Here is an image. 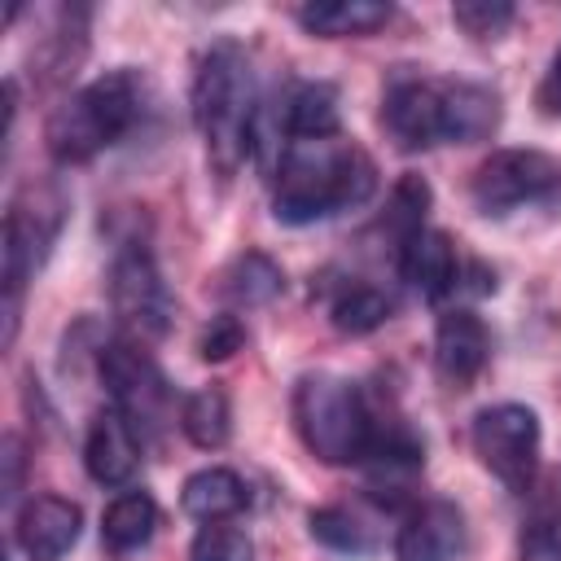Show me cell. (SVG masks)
Instances as JSON below:
<instances>
[{
	"label": "cell",
	"mask_w": 561,
	"mask_h": 561,
	"mask_svg": "<svg viewBox=\"0 0 561 561\" xmlns=\"http://www.w3.org/2000/svg\"><path fill=\"white\" fill-rule=\"evenodd\" d=\"M377 188V167L359 145L346 140H289L280 171H276V193H272V215L280 224H320L333 219L351 206H364Z\"/></svg>",
	"instance_id": "obj_1"
},
{
	"label": "cell",
	"mask_w": 561,
	"mask_h": 561,
	"mask_svg": "<svg viewBox=\"0 0 561 561\" xmlns=\"http://www.w3.org/2000/svg\"><path fill=\"white\" fill-rule=\"evenodd\" d=\"M259 110L263 105L254 92V66H250L245 48L232 39L210 44L193 75V123L206 140L210 167L224 180L254 153Z\"/></svg>",
	"instance_id": "obj_2"
},
{
	"label": "cell",
	"mask_w": 561,
	"mask_h": 561,
	"mask_svg": "<svg viewBox=\"0 0 561 561\" xmlns=\"http://www.w3.org/2000/svg\"><path fill=\"white\" fill-rule=\"evenodd\" d=\"M145 114V79L136 70H110L79 92H70L53 114H48V153L61 167L92 162L101 149L123 140L136 118Z\"/></svg>",
	"instance_id": "obj_3"
},
{
	"label": "cell",
	"mask_w": 561,
	"mask_h": 561,
	"mask_svg": "<svg viewBox=\"0 0 561 561\" xmlns=\"http://www.w3.org/2000/svg\"><path fill=\"white\" fill-rule=\"evenodd\" d=\"M294 425L307 451L324 465H364L377 438V416L364 390L337 373H307L294 386Z\"/></svg>",
	"instance_id": "obj_4"
},
{
	"label": "cell",
	"mask_w": 561,
	"mask_h": 561,
	"mask_svg": "<svg viewBox=\"0 0 561 561\" xmlns=\"http://www.w3.org/2000/svg\"><path fill=\"white\" fill-rule=\"evenodd\" d=\"M66 219V197L57 184H26L4 215V342L18 333L22 285L44 267Z\"/></svg>",
	"instance_id": "obj_5"
},
{
	"label": "cell",
	"mask_w": 561,
	"mask_h": 561,
	"mask_svg": "<svg viewBox=\"0 0 561 561\" xmlns=\"http://www.w3.org/2000/svg\"><path fill=\"white\" fill-rule=\"evenodd\" d=\"M101 381L110 390V403L131 421V430L145 438H158L171 421V381L153 364V355L127 337H110L101 359Z\"/></svg>",
	"instance_id": "obj_6"
},
{
	"label": "cell",
	"mask_w": 561,
	"mask_h": 561,
	"mask_svg": "<svg viewBox=\"0 0 561 561\" xmlns=\"http://www.w3.org/2000/svg\"><path fill=\"white\" fill-rule=\"evenodd\" d=\"M473 206L482 215H513L561 193V162L539 149H495L469 180Z\"/></svg>",
	"instance_id": "obj_7"
},
{
	"label": "cell",
	"mask_w": 561,
	"mask_h": 561,
	"mask_svg": "<svg viewBox=\"0 0 561 561\" xmlns=\"http://www.w3.org/2000/svg\"><path fill=\"white\" fill-rule=\"evenodd\" d=\"M110 302H114V316L140 337H162L171 324V311H175L171 289H167V280H162V272H158V263L140 237H127L114 250Z\"/></svg>",
	"instance_id": "obj_8"
},
{
	"label": "cell",
	"mask_w": 561,
	"mask_h": 561,
	"mask_svg": "<svg viewBox=\"0 0 561 561\" xmlns=\"http://www.w3.org/2000/svg\"><path fill=\"white\" fill-rule=\"evenodd\" d=\"M473 451L478 460L508 486L526 491L539 465V416L526 403H491L473 416Z\"/></svg>",
	"instance_id": "obj_9"
},
{
	"label": "cell",
	"mask_w": 561,
	"mask_h": 561,
	"mask_svg": "<svg viewBox=\"0 0 561 561\" xmlns=\"http://www.w3.org/2000/svg\"><path fill=\"white\" fill-rule=\"evenodd\" d=\"M381 127L408 153L443 145V83L394 79L381 101Z\"/></svg>",
	"instance_id": "obj_10"
},
{
	"label": "cell",
	"mask_w": 561,
	"mask_h": 561,
	"mask_svg": "<svg viewBox=\"0 0 561 561\" xmlns=\"http://www.w3.org/2000/svg\"><path fill=\"white\" fill-rule=\"evenodd\" d=\"M465 552V513L451 500H421L394 535V561H456Z\"/></svg>",
	"instance_id": "obj_11"
},
{
	"label": "cell",
	"mask_w": 561,
	"mask_h": 561,
	"mask_svg": "<svg viewBox=\"0 0 561 561\" xmlns=\"http://www.w3.org/2000/svg\"><path fill=\"white\" fill-rule=\"evenodd\" d=\"M83 469L101 486H127L140 473V434L131 421L110 403L88 421L83 434Z\"/></svg>",
	"instance_id": "obj_12"
},
{
	"label": "cell",
	"mask_w": 561,
	"mask_h": 561,
	"mask_svg": "<svg viewBox=\"0 0 561 561\" xmlns=\"http://www.w3.org/2000/svg\"><path fill=\"white\" fill-rule=\"evenodd\" d=\"M491 359V333L469 307H451L434 324V368L451 390H469V381Z\"/></svg>",
	"instance_id": "obj_13"
},
{
	"label": "cell",
	"mask_w": 561,
	"mask_h": 561,
	"mask_svg": "<svg viewBox=\"0 0 561 561\" xmlns=\"http://www.w3.org/2000/svg\"><path fill=\"white\" fill-rule=\"evenodd\" d=\"M79 526H83L79 504H70L66 495H35L22 504L13 535L31 561H61L79 543Z\"/></svg>",
	"instance_id": "obj_14"
},
{
	"label": "cell",
	"mask_w": 561,
	"mask_h": 561,
	"mask_svg": "<svg viewBox=\"0 0 561 561\" xmlns=\"http://www.w3.org/2000/svg\"><path fill=\"white\" fill-rule=\"evenodd\" d=\"M460 267L465 263L443 228H421L416 237H408L399 245V272L425 302H443L447 294H456Z\"/></svg>",
	"instance_id": "obj_15"
},
{
	"label": "cell",
	"mask_w": 561,
	"mask_h": 561,
	"mask_svg": "<svg viewBox=\"0 0 561 561\" xmlns=\"http://www.w3.org/2000/svg\"><path fill=\"white\" fill-rule=\"evenodd\" d=\"M500 96L482 83H443V140L478 145L500 127Z\"/></svg>",
	"instance_id": "obj_16"
},
{
	"label": "cell",
	"mask_w": 561,
	"mask_h": 561,
	"mask_svg": "<svg viewBox=\"0 0 561 561\" xmlns=\"http://www.w3.org/2000/svg\"><path fill=\"white\" fill-rule=\"evenodd\" d=\"M390 4L381 0H311L302 4L294 18L307 35H320V39H346V35H373L377 26L390 22Z\"/></svg>",
	"instance_id": "obj_17"
},
{
	"label": "cell",
	"mask_w": 561,
	"mask_h": 561,
	"mask_svg": "<svg viewBox=\"0 0 561 561\" xmlns=\"http://www.w3.org/2000/svg\"><path fill=\"white\" fill-rule=\"evenodd\" d=\"M245 500H250V491H245L241 473H232L224 465H206V469L188 473L184 491H180L184 513L197 517V522H228L232 513L245 508Z\"/></svg>",
	"instance_id": "obj_18"
},
{
	"label": "cell",
	"mask_w": 561,
	"mask_h": 561,
	"mask_svg": "<svg viewBox=\"0 0 561 561\" xmlns=\"http://www.w3.org/2000/svg\"><path fill=\"white\" fill-rule=\"evenodd\" d=\"M158 530V504L153 495L145 491H123L105 504L101 513V543L114 552V557H127V552H140Z\"/></svg>",
	"instance_id": "obj_19"
},
{
	"label": "cell",
	"mask_w": 561,
	"mask_h": 561,
	"mask_svg": "<svg viewBox=\"0 0 561 561\" xmlns=\"http://www.w3.org/2000/svg\"><path fill=\"white\" fill-rule=\"evenodd\" d=\"M285 136L289 140H333L342 127V110H337V88L333 83H298L285 96Z\"/></svg>",
	"instance_id": "obj_20"
},
{
	"label": "cell",
	"mask_w": 561,
	"mask_h": 561,
	"mask_svg": "<svg viewBox=\"0 0 561 561\" xmlns=\"http://www.w3.org/2000/svg\"><path fill=\"white\" fill-rule=\"evenodd\" d=\"M180 430L193 447L215 451L232 438V403L224 386H202L180 403Z\"/></svg>",
	"instance_id": "obj_21"
},
{
	"label": "cell",
	"mask_w": 561,
	"mask_h": 561,
	"mask_svg": "<svg viewBox=\"0 0 561 561\" xmlns=\"http://www.w3.org/2000/svg\"><path fill=\"white\" fill-rule=\"evenodd\" d=\"M219 289H224V298H228L232 307H263V302H272V298L285 289V272H280V263H272L263 250H245V254H237V259L228 263Z\"/></svg>",
	"instance_id": "obj_22"
},
{
	"label": "cell",
	"mask_w": 561,
	"mask_h": 561,
	"mask_svg": "<svg viewBox=\"0 0 561 561\" xmlns=\"http://www.w3.org/2000/svg\"><path fill=\"white\" fill-rule=\"evenodd\" d=\"M390 311H394V298H390L386 289L368 285V280H351V285H342L337 298H333V307H329L333 324H337L342 333H355V337L381 329V324L390 320Z\"/></svg>",
	"instance_id": "obj_23"
},
{
	"label": "cell",
	"mask_w": 561,
	"mask_h": 561,
	"mask_svg": "<svg viewBox=\"0 0 561 561\" xmlns=\"http://www.w3.org/2000/svg\"><path fill=\"white\" fill-rule=\"evenodd\" d=\"M425 210H430V184L421 175H399L394 193H390V206H386V228L394 232V241L403 245L408 237H416L425 228Z\"/></svg>",
	"instance_id": "obj_24"
},
{
	"label": "cell",
	"mask_w": 561,
	"mask_h": 561,
	"mask_svg": "<svg viewBox=\"0 0 561 561\" xmlns=\"http://www.w3.org/2000/svg\"><path fill=\"white\" fill-rule=\"evenodd\" d=\"M307 526H311V539H320V543L333 548V552H368V543H373L368 526H364L351 508H337V504L311 508Z\"/></svg>",
	"instance_id": "obj_25"
},
{
	"label": "cell",
	"mask_w": 561,
	"mask_h": 561,
	"mask_svg": "<svg viewBox=\"0 0 561 561\" xmlns=\"http://www.w3.org/2000/svg\"><path fill=\"white\" fill-rule=\"evenodd\" d=\"M250 552H254L250 535L241 526H228V522H206L188 548L193 561H250Z\"/></svg>",
	"instance_id": "obj_26"
},
{
	"label": "cell",
	"mask_w": 561,
	"mask_h": 561,
	"mask_svg": "<svg viewBox=\"0 0 561 561\" xmlns=\"http://www.w3.org/2000/svg\"><path fill=\"white\" fill-rule=\"evenodd\" d=\"M451 18L469 35L491 39V35H500L513 22V4H504V0H460V4H451Z\"/></svg>",
	"instance_id": "obj_27"
},
{
	"label": "cell",
	"mask_w": 561,
	"mask_h": 561,
	"mask_svg": "<svg viewBox=\"0 0 561 561\" xmlns=\"http://www.w3.org/2000/svg\"><path fill=\"white\" fill-rule=\"evenodd\" d=\"M241 342H245L241 320H237L232 311H224V316H210V324L202 329V337H197V355H202V359H228V355L241 351Z\"/></svg>",
	"instance_id": "obj_28"
},
{
	"label": "cell",
	"mask_w": 561,
	"mask_h": 561,
	"mask_svg": "<svg viewBox=\"0 0 561 561\" xmlns=\"http://www.w3.org/2000/svg\"><path fill=\"white\" fill-rule=\"evenodd\" d=\"M517 561H561V513L530 522V530L522 535Z\"/></svg>",
	"instance_id": "obj_29"
},
{
	"label": "cell",
	"mask_w": 561,
	"mask_h": 561,
	"mask_svg": "<svg viewBox=\"0 0 561 561\" xmlns=\"http://www.w3.org/2000/svg\"><path fill=\"white\" fill-rule=\"evenodd\" d=\"M0 460H4V500H13L18 495V482H22V438L18 434H4V443H0Z\"/></svg>",
	"instance_id": "obj_30"
},
{
	"label": "cell",
	"mask_w": 561,
	"mask_h": 561,
	"mask_svg": "<svg viewBox=\"0 0 561 561\" xmlns=\"http://www.w3.org/2000/svg\"><path fill=\"white\" fill-rule=\"evenodd\" d=\"M539 105H543V114L561 118V48L552 53V61H548V70H543V83H539Z\"/></svg>",
	"instance_id": "obj_31"
}]
</instances>
